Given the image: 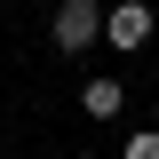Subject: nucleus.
Wrapping results in <instances>:
<instances>
[{
    "label": "nucleus",
    "instance_id": "nucleus-1",
    "mask_svg": "<svg viewBox=\"0 0 159 159\" xmlns=\"http://www.w3.org/2000/svg\"><path fill=\"white\" fill-rule=\"evenodd\" d=\"M48 40H56L64 56L96 48V40H103V0H56V16H48Z\"/></svg>",
    "mask_w": 159,
    "mask_h": 159
},
{
    "label": "nucleus",
    "instance_id": "nucleus-2",
    "mask_svg": "<svg viewBox=\"0 0 159 159\" xmlns=\"http://www.w3.org/2000/svg\"><path fill=\"white\" fill-rule=\"evenodd\" d=\"M151 32H159V16L143 8V0H119V8H103V40H111L119 56H135V48H143Z\"/></svg>",
    "mask_w": 159,
    "mask_h": 159
},
{
    "label": "nucleus",
    "instance_id": "nucleus-3",
    "mask_svg": "<svg viewBox=\"0 0 159 159\" xmlns=\"http://www.w3.org/2000/svg\"><path fill=\"white\" fill-rule=\"evenodd\" d=\"M119 103H127L119 80H80V111H88V119H119Z\"/></svg>",
    "mask_w": 159,
    "mask_h": 159
},
{
    "label": "nucleus",
    "instance_id": "nucleus-4",
    "mask_svg": "<svg viewBox=\"0 0 159 159\" xmlns=\"http://www.w3.org/2000/svg\"><path fill=\"white\" fill-rule=\"evenodd\" d=\"M119 159H159V127H135V135L119 143Z\"/></svg>",
    "mask_w": 159,
    "mask_h": 159
}]
</instances>
